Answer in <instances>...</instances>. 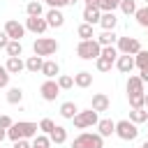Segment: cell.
Segmentation results:
<instances>
[{"label":"cell","instance_id":"cell-23","mask_svg":"<svg viewBox=\"0 0 148 148\" xmlns=\"http://www.w3.org/2000/svg\"><path fill=\"white\" fill-rule=\"evenodd\" d=\"M92 83V74L90 72H79V74H74V86H79V88H88Z\"/></svg>","mask_w":148,"mask_h":148},{"label":"cell","instance_id":"cell-54","mask_svg":"<svg viewBox=\"0 0 148 148\" xmlns=\"http://www.w3.org/2000/svg\"><path fill=\"white\" fill-rule=\"evenodd\" d=\"M146 123H148V120H146Z\"/></svg>","mask_w":148,"mask_h":148},{"label":"cell","instance_id":"cell-36","mask_svg":"<svg viewBox=\"0 0 148 148\" xmlns=\"http://www.w3.org/2000/svg\"><path fill=\"white\" fill-rule=\"evenodd\" d=\"M143 95H146V92H132V95H130L132 109H143Z\"/></svg>","mask_w":148,"mask_h":148},{"label":"cell","instance_id":"cell-34","mask_svg":"<svg viewBox=\"0 0 148 148\" xmlns=\"http://www.w3.org/2000/svg\"><path fill=\"white\" fill-rule=\"evenodd\" d=\"M118 7H120V12H123V14H127V16L136 12V2H134V0H120V5H118Z\"/></svg>","mask_w":148,"mask_h":148},{"label":"cell","instance_id":"cell-42","mask_svg":"<svg viewBox=\"0 0 148 148\" xmlns=\"http://www.w3.org/2000/svg\"><path fill=\"white\" fill-rule=\"evenodd\" d=\"M46 5H49L51 9H60V7L67 5V0H46Z\"/></svg>","mask_w":148,"mask_h":148},{"label":"cell","instance_id":"cell-9","mask_svg":"<svg viewBox=\"0 0 148 148\" xmlns=\"http://www.w3.org/2000/svg\"><path fill=\"white\" fill-rule=\"evenodd\" d=\"M46 28H49V23H46L44 16H28V18H25V30H30V32H35V35L46 32Z\"/></svg>","mask_w":148,"mask_h":148},{"label":"cell","instance_id":"cell-28","mask_svg":"<svg viewBox=\"0 0 148 148\" xmlns=\"http://www.w3.org/2000/svg\"><path fill=\"white\" fill-rule=\"evenodd\" d=\"M113 62H116V60H111V58H106V56L95 58V65H97V69H99V72H109V69L113 67Z\"/></svg>","mask_w":148,"mask_h":148},{"label":"cell","instance_id":"cell-48","mask_svg":"<svg viewBox=\"0 0 148 148\" xmlns=\"http://www.w3.org/2000/svg\"><path fill=\"white\" fill-rule=\"evenodd\" d=\"M88 5H97V0H86V7H88Z\"/></svg>","mask_w":148,"mask_h":148},{"label":"cell","instance_id":"cell-32","mask_svg":"<svg viewBox=\"0 0 148 148\" xmlns=\"http://www.w3.org/2000/svg\"><path fill=\"white\" fill-rule=\"evenodd\" d=\"M76 35L81 37V39H92L95 35H92V25L90 23H81L79 28H76Z\"/></svg>","mask_w":148,"mask_h":148},{"label":"cell","instance_id":"cell-31","mask_svg":"<svg viewBox=\"0 0 148 148\" xmlns=\"http://www.w3.org/2000/svg\"><path fill=\"white\" fill-rule=\"evenodd\" d=\"M25 12H28V16H42V2L39 0H32V2H28L25 5Z\"/></svg>","mask_w":148,"mask_h":148},{"label":"cell","instance_id":"cell-30","mask_svg":"<svg viewBox=\"0 0 148 148\" xmlns=\"http://www.w3.org/2000/svg\"><path fill=\"white\" fill-rule=\"evenodd\" d=\"M134 65L139 67V69H148V51H139V53H134Z\"/></svg>","mask_w":148,"mask_h":148},{"label":"cell","instance_id":"cell-7","mask_svg":"<svg viewBox=\"0 0 148 148\" xmlns=\"http://www.w3.org/2000/svg\"><path fill=\"white\" fill-rule=\"evenodd\" d=\"M118 51L127 53V56H134V53L141 51V42L134 39V37H118Z\"/></svg>","mask_w":148,"mask_h":148},{"label":"cell","instance_id":"cell-44","mask_svg":"<svg viewBox=\"0 0 148 148\" xmlns=\"http://www.w3.org/2000/svg\"><path fill=\"white\" fill-rule=\"evenodd\" d=\"M14 148H30V143L25 139H18V141H14Z\"/></svg>","mask_w":148,"mask_h":148},{"label":"cell","instance_id":"cell-41","mask_svg":"<svg viewBox=\"0 0 148 148\" xmlns=\"http://www.w3.org/2000/svg\"><path fill=\"white\" fill-rule=\"evenodd\" d=\"M12 125H14V120H12L9 116H0V127H2V130H9Z\"/></svg>","mask_w":148,"mask_h":148},{"label":"cell","instance_id":"cell-2","mask_svg":"<svg viewBox=\"0 0 148 148\" xmlns=\"http://www.w3.org/2000/svg\"><path fill=\"white\" fill-rule=\"evenodd\" d=\"M76 53H79V58H83V60H95V58H99L102 46L97 44L95 37H92V39H81L79 46H76Z\"/></svg>","mask_w":148,"mask_h":148},{"label":"cell","instance_id":"cell-43","mask_svg":"<svg viewBox=\"0 0 148 148\" xmlns=\"http://www.w3.org/2000/svg\"><path fill=\"white\" fill-rule=\"evenodd\" d=\"M7 42H9V37H7V32L2 30V32H0V49H5V46H7Z\"/></svg>","mask_w":148,"mask_h":148},{"label":"cell","instance_id":"cell-51","mask_svg":"<svg viewBox=\"0 0 148 148\" xmlns=\"http://www.w3.org/2000/svg\"><path fill=\"white\" fill-rule=\"evenodd\" d=\"M30 148H39V146H32V143H30Z\"/></svg>","mask_w":148,"mask_h":148},{"label":"cell","instance_id":"cell-52","mask_svg":"<svg viewBox=\"0 0 148 148\" xmlns=\"http://www.w3.org/2000/svg\"><path fill=\"white\" fill-rule=\"evenodd\" d=\"M146 5H148V0H146Z\"/></svg>","mask_w":148,"mask_h":148},{"label":"cell","instance_id":"cell-33","mask_svg":"<svg viewBox=\"0 0 148 148\" xmlns=\"http://www.w3.org/2000/svg\"><path fill=\"white\" fill-rule=\"evenodd\" d=\"M118 5H120V0H97L99 12H113Z\"/></svg>","mask_w":148,"mask_h":148},{"label":"cell","instance_id":"cell-27","mask_svg":"<svg viewBox=\"0 0 148 148\" xmlns=\"http://www.w3.org/2000/svg\"><path fill=\"white\" fill-rule=\"evenodd\" d=\"M134 18H136V23H139V25L148 28V5H146V7H136Z\"/></svg>","mask_w":148,"mask_h":148},{"label":"cell","instance_id":"cell-37","mask_svg":"<svg viewBox=\"0 0 148 148\" xmlns=\"http://www.w3.org/2000/svg\"><path fill=\"white\" fill-rule=\"evenodd\" d=\"M32 146H39V148H51V139H49V134H37V136H35V141H32Z\"/></svg>","mask_w":148,"mask_h":148},{"label":"cell","instance_id":"cell-20","mask_svg":"<svg viewBox=\"0 0 148 148\" xmlns=\"http://www.w3.org/2000/svg\"><path fill=\"white\" fill-rule=\"evenodd\" d=\"M95 39H97V44H99V46H111V44H116V42H118V35H116L113 30H104V32H102V35H97Z\"/></svg>","mask_w":148,"mask_h":148},{"label":"cell","instance_id":"cell-40","mask_svg":"<svg viewBox=\"0 0 148 148\" xmlns=\"http://www.w3.org/2000/svg\"><path fill=\"white\" fill-rule=\"evenodd\" d=\"M9 72H7V67H0V88H7V83H9Z\"/></svg>","mask_w":148,"mask_h":148},{"label":"cell","instance_id":"cell-12","mask_svg":"<svg viewBox=\"0 0 148 148\" xmlns=\"http://www.w3.org/2000/svg\"><path fill=\"white\" fill-rule=\"evenodd\" d=\"M109 106H111V99H109V95H104V92H95V95H92L90 109H95V111L99 113V111H109Z\"/></svg>","mask_w":148,"mask_h":148},{"label":"cell","instance_id":"cell-50","mask_svg":"<svg viewBox=\"0 0 148 148\" xmlns=\"http://www.w3.org/2000/svg\"><path fill=\"white\" fill-rule=\"evenodd\" d=\"M141 148H148V141H143V143H141Z\"/></svg>","mask_w":148,"mask_h":148},{"label":"cell","instance_id":"cell-53","mask_svg":"<svg viewBox=\"0 0 148 148\" xmlns=\"http://www.w3.org/2000/svg\"><path fill=\"white\" fill-rule=\"evenodd\" d=\"M146 30H148V28H146Z\"/></svg>","mask_w":148,"mask_h":148},{"label":"cell","instance_id":"cell-46","mask_svg":"<svg viewBox=\"0 0 148 148\" xmlns=\"http://www.w3.org/2000/svg\"><path fill=\"white\" fill-rule=\"evenodd\" d=\"M5 136H7V130H2V127H0V141H2Z\"/></svg>","mask_w":148,"mask_h":148},{"label":"cell","instance_id":"cell-10","mask_svg":"<svg viewBox=\"0 0 148 148\" xmlns=\"http://www.w3.org/2000/svg\"><path fill=\"white\" fill-rule=\"evenodd\" d=\"M5 32H7L9 39H18V42H21V37L25 35V25H21V23L14 21V18H9V21L5 23Z\"/></svg>","mask_w":148,"mask_h":148},{"label":"cell","instance_id":"cell-14","mask_svg":"<svg viewBox=\"0 0 148 148\" xmlns=\"http://www.w3.org/2000/svg\"><path fill=\"white\" fill-rule=\"evenodd\" d=\"M44 18H46L49 28H62V23H65V16H62L60 9H49Z\"/></svg>","mask_w":148,"mask_h":148},{"label":"cell","instance_id":"cell-49","mask_svg":"<svg viewBox=\"0 0 148 148\" xmlns=\"http://www.w3.org/2000/svg\"><path fill=\"white\" fill-rule=\"evenodd\" d=\"M76 2H79V0H67V5H76Z\"/></svg>","mask_w":148,"mask_h":148},{"label":"cell","instance_id":"cell-18","mask_svg":"<svg viewBox=\"0 0 148 148\" xmlns=\"http://www.w3.org/2000/svg\"><path fill=\"white\" fill-rule=\"evenodd\" d=\"M49 139H51V143H65V141H67V130H65L62 125H56V127L49 132Z\"/></svg>","mask_w":148,"mask_h":148},{"label":"cell","instance_id":"cell-11","mask_svg":"<svg viewBox=\"0 0 148 148\" xmlns=\"http://www.w3.org/2000/svg\"><path fill=\"white\" fill-rule=\"evenodd\" d=\"M116 67H118L123 74H132V69L136 67V65H134V56H127V53H118V58H116Z\"/></svg>","mask_w":148,"mask_h":148},{"label":"cell","instance_id":"cell-47","mask_svg":"<svg viewBox=\"0 0 148 148\" xmlns=\"http://www.w3.org/2000/svg\"><path fill=\"white\" fill-rule=\"evenodd\" d=\"M143 106H146V109H148V92H146V95H143Z\"/></svg>","mask_w":148,"mask_h":148},{"label":"cell","instance_id":"cell-16","mask_svg":"<svg viewBox=\"0 0 148 148\" xmlns=\"http://www.w3.org/2000/svg\"><path fill=\"white\" fill-rule=\"evenodd\" d=\"M42 74H44L46 79H56V76L60 74V65H58L56 60H44V65H42Z\"/></svg>","mask_w":148,"mask_h":148},{"label":"cell","instance_id":"cell-5","mask_svg":"<svg viewBox=\"0 0 148 148\" xmlns=\"http://www.w3.org/2000/svg\"><path fill=\"white\" fill-rule=\"evenodd\" d=\"M74 120V127H79V130H86V127H92V125H97V111L95 109H88V111H76V116L72 118Z\"/></svg>","mask_w":148,"mask_h":148},{"label":"cell","instance_id":"cell-8","mask_svg":"<svg viewBox=\"0 0 148 148\" xmlns=\"http://www.w3.org/2000/svg\"><path fill=\"white\" fill-rule=\"evenodd\" d=\"M39 92H42V97H44L46 102H53V99L60 95V86H58V81H53V79H46V81L42 83Z\"/></svg>","mask_w":148,"mask_h":148},{"label":"cell","instance_id":"cell-21","mask_svg":"<svg viewBox=\"0 0 148 148\" xmlns=\"http://www.w3.org/2000/svg\"><path fill=\"white\" fill-rule=\"evenodd\" d=\"M42 65H44V58H42V56H30V58L25 60V69H28L30 74L42 72Z\"/></svg>","mask_w":148,"mask_h":148},{"label":"cell","instance_id":"cell-13","mask_svg":"<svg viewBox=\"0 0 148 148\" xmlns=\"http://www.w3.org/2000/svg\"><path fill=\"white\" fill-rule=\"evenodd\" d=\"M99 16H102V12H99L97 5H88V7L83 9V23L95 25V23H99Z\"/></svg>","mask_w":148,"mask_h":148},{"label":"cell","instance_id":"cell-25","mask_svg":"<svg viewBox=\"0 0 148 148\" xmlns=\"http://www.w3.org/2000/svg\"><path fill=\"white\" fill-rule=\"evenodd\" d=\"M5 51H7V56L12 58V56H21V53H23V46H21L18 39H9L7 46H5Z\"/></svg>","mask_w":148,"mask_h":148},{"label":"cell","instance_id":"cell-35","mask_svg":"<svg viewBox=\"0 0 148 148\" xmlns=\"http://www.w3.org/2000/svg\"><path fill=\"white\" fill-rule=\"evenodd\" d=\"M58 86H60V90H69V88L74 86V76L60 74V76H58Z\"/></svg>","mask_w":148,"mask_h":148},{"label":"cell","instance_id":"cell-29","mask_svg":"<svg viewBox=\"0 0 148 148\" xmlns=\"http://www.w3.org/2000/svg\"><path fill=\"white\" fill-rule=\"evenodd\" d=\"M21 99H23V90L21 88H9L7 90V102L9 104H21Z\"/></svg>","mask_w":148,"mask_h":148},{"label":"cell","instance_id":"cell-45","mask_svg":"<svg viewBox=\"0 0 148 148\" xmlns=\"http://www.w3.org/2000/svg\"><path fill=\"white\" fill-rule=\"evenodd\" d=\"M141 81H143V83L148 81V69H141Z\"/></svg>","mask_w":148,"mask_h":148},{"label":"cell","instance_id":"cell-24","mask_svg":"<svg viewBox=\"0 0 148 148\" xmlns=\"http://www.w3.org/2000/svg\"><path fill=\"white\" fill-rule=\"evenodd\" d=\"M76 111H79V106H76L74 102H62V104H60V116L67 118V120H72V118L76 116Z\"/></svg>","mask_w":148,"mask_h":148},{"label":"cell","instance_id":"cell-15","mask_svg":"<svg viewBox=\"0 0 148 148\" xmlns=\"http://www.w3.org/2000/svg\"><path fill=\"white\" fill-rule=\"evenodd\" d=\"M97 134H99V136H111V134H116V123L109 120V118L97 120Z\"/></svg>","mask_w":148,"mask_h":148},{"label":"cell","instance_id":"cell-38","mask_svg":"<svg viewBox=\"0 0 148 148\" xmlns=\"http://www.w3.org/2000/svg\"><path fill=\"white\" fill-rule=\"evenodd\" d=\"M99 56H106V58H111V60H116L118 58V49L111 44V46H102V53Z\"/></svg>","mask_w":148,"mask_h":148},{"label":"cell","instance_id":"cell-39","mask_svg":"<svg viewBox=\"0 0 148 148\" xmlns=\"http://www.w3.org/2000/svg\"><path fill=\"white\" fill-rule=\"evenodd\" d=\"M53 127H56V123H53L51 118H42V120H39V130H42L44 134H49Z\"/></svg>","mask_w":148,"mask_h":148},{"label":"cell","instance_id":"cell-6","mask_svg":"<svg viewBox=\"0 0 148 148\" xmlns=\"http://www.w3.org/2000/svg\"><path fill=\"white\" fill-rule=\"evenodd\" d=\"M116 134L123 139V141H134L139 136V130L132 120H118L116 123Z\"/></svg>","mask_w":148,"mask_h":148},{"label":"cell","instance_id":"cell-4","mask_svg":"<svg viewBox=\"0 0 148 148\" xmlns=\"http://www.w3.org/2000/svg\"><path fill=\"white\" fill-rule=\"evenodd\" d=\"M32 51H35V56H42V58L44 56H53L58 51V42L51 39V37H39V39H35Z\"/></svg>","mask_w":148,"mask_h":148},{"label":"cell","instance_id":"cell-26","mask_svg":"<svg viewBox=\"0 0 148 148\" xmlns=\"http://www.w3.org/2000/svg\"><path fill=\"white\" fill-rule=\"evenodd\" d=\"M130 120H132L134 125L146 123V120H148V111H146V109H132V111H130Z\"/></svg>","mask_w":148,"mask_h":148},{"label":"cell","instance_id":"cell-22","mask_svg":"<svg viewBox=\"0 0 148 148\" xmlns=\"http://www.w3.org/2000/svg\"><path fill=\"white\" fill-rule=\"evenodd\" d=\"M132 92H146V90H143V81H141V76L130 74V79H127V95H132Z\"/></svg>","mask_w":148,"mask_h":148},{"label":"cell","instance_id":"cell-1","mask_svg":"<svg viewBox=\"0 0 148 148\" xmlns=\"http://www.w3.org/2000/svg\"><path fill=\"white\" fill-rule=\"evenodd\" d=\"M37 130H39V125L37 123H14L9 130H7V136L12 139V141H18V139H35L37 136Z\"/></svg>","mask_w":148,"mask_h":148},{"label":"cell","instance_id":"cell-3","mask_svg":"<svg viewBox=\"0 0 148 148\" xmlns=\"http://www.w3.org/2000/svg\"><path fill=\"white\" fill-rule=\"evenodd\" d=\"M72 148H104V136L92 134V132H83L72 141Z\"/></svg>","mask_w":148,"mask_h":148},{"label":"cell","instance_id":"cell-19","mask_svg":"<svg viewBox=\"0 0 148 148\" xmlns=\"http://www.w3.org/2000/svg\"><path fill=\"white\" fill-rule=\"evenodd\" d=\"M116 23H118V18H116L113 12H102V16H99V25H102L104 30H113Z\"/></svg>","mask_w":148,"mask_h":148},{"label":"cell","instance_id":"cell-17","mask_svg":"<svg viewBox=\"0 0 148 148\" xmlns=\"http://www.w3.org/2000/svg\"><path fill=\"white\" fill-rule=\"evenodd\" d=\"M5 67H7V72H9V74H18V72H23V69H25V62L21 60V56H12V58L7 60V65H5Z\"/></svg>","mask_w":148,"mask_h":148}]
</instances>
